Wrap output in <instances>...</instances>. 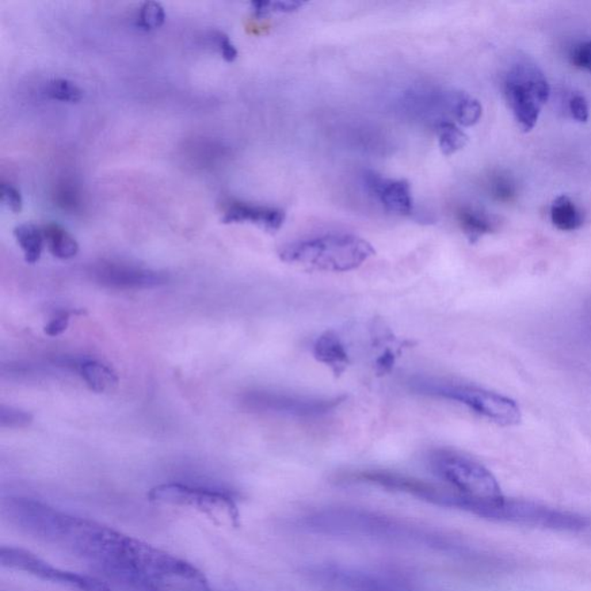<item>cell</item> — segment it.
I'll use <instances>...</instances> for the list:
<instances>
[{"label": "cell", "instance_id": "4", "mask_svg": "<svg viewBox=\"0 0 591 591\" xmlns=\"http://www.w3.org/2000/svg\"><path fill=\"white\" fill-rule=\"evenodd\" d=\"M407 385L411 391L418 394L436 396L463 404L474 413L499 425L513 426L521 422L522 415L518 404L498 393L428 377H410Z\"/></svg>", "mask_w": 591, "mask_h": 591}, {"label": "cell", "instance_id": "29", "mask_svg": "<svg viewBox=\"0 0 591 591\" xmlns=\"http://www.w3.org/2000/svg\"><path fill=\"white\" fill-rule=\"evenodd\" d=\"M213 38H214L216 47L219 49L224 60H227V62H234V60L237 58V48L235 47V44L232 43L230 38H229L226 34L216 32L214 33V35H213Z\"/></svg>", "mask_w": 591, "mask_h": 591}, {"label": "cell", "instance_id": "8", "mask_svg": "<svg viewBox=\"0 0 591 591\" xmlns=\"http://www.w3.org/2000/svg\"><path fill=\"white\" fill-rule=\"evenodd\" d=\"M308 575L331 591H425L387 572L360 571L338 565L312 567Z\"/></svg>", "mask_w": 591, "mask_h": 591}, {"label": "cell", "instance_id": "9", "mask_svg": "<svg viewBox=\"0 0 591 591\" xmlns=\"http://www.w3.org/2000/svg\"><path fill=\"white\" fill-rule=\"evenodd\" d=\"M148 499L162 505L190 507L201 513L216 516L226 513L232 520L238 518V506L234 494L209 487L191 486L186 484L169 483L152 487Z\"/></svg>", "mask_w": 591, "mask_h": 591}, {"label": "cell", "instance_id": "14", "mask_svg": "<svg viewBox=\"0 0 591 591\" xmlns=\"http://www.w3.org/2000/svg\"><path fill=\"white\" fill-rule=\"evenodd\" d=\"M319 363L325 364L335 377H341L350 365V356L345 343L334 330H326L316 338L312 349Z\"/></svg>", "mask_w": 591, "mask_h": 591}, {"label": "cell", "instance_id": "1", "mask_svg": "<svg viewBox=\"0 0 591 591\" xmlns=\"http://www.w3.org/2000/svg\"><path fill=\"white\" fill-rule=\"evenodd\" d=\"M14 525L131 591H215L192 564L91 518L28 498L4 505Z\"/></svg>", "mask_w": 591, "mask_h": 591}, {"label": "cell", "instance_id": "22", "mask_svg": "<svg viewBox=\"0 0 591 591\" xmlns=\"http://www.w3.org/2000/svg\"><path fill=\"white\" fill-rule=\"evenodd\" d=\"M482 105L476 98L470 95L460 93L455 108H454V117L457 123L467 126V128L478 124L482 117Z\"/></svg>", "mask_w": 591, "mask_h": 591}, {"label": "cell", "instance_id": "13", "mask_svg": "<svg viewBox=\"0 0 591 591\" xmlns=\"http://www.w3.org/2000/svg\"><path fill=\"white\" fill-rule=\"evenodd\" d=\"M284 221L285 213L280 208L243 204V202L230 206L222 217V222L226 224L247 222L269 232L280 230Z\"/></svg>", "mask_w": 591, "mask_h": 591}, {"label": "cell", "instance_id": "24", "mask_svg": "<svg viewBox=\"0 0 591 591\" xmlns=\"http://www.w3.org/2000/svg\"><path fill=\"white\" fill-rule=\"evenodd\" d=\"M303 5V2H296V0H280V2L258 0V2L251 3L252 9H253V12L257 17H266L269 13L296 12Z\"/></svg>", "mask_w": 591, "mask_h": 591}, {"label": "cell", "instance_id": "7", "mask_svg": "<svg viewBox=\"0 0 591 591\" xmlns=\"http://www.w3.org/2000/svg\"><path fill=\"white\" fill-rule=\"evenodd\" d=\"M0 564L9 570L22 572L72 591H113L108 583L100 578L60 570L21 548H0Z\"/></svg>", "mask_w": 591, "mask_h": 591}, {"label": "cell", "instance_id": "3", "mask_svg": "<svg viewBox=\"0 0 591 591\" xmlns=\"http://www.w3.org/2000/svg\"><path fill=\"white\" fill-rule=\"evenodd\" d=\"M375 253L371 244L358 236L328 234L288 244L278 255L285 264L304 269L345 273L358 268Z\"/></svg>", "mask_w": 591, "mask_h": 591}, {"label": "cell", "instance_id": "23", "mask_svg": "<svg viewBox=\"0 0 591 591\" xmlns=\"http://www.w3.org/2000/svg\"><path fill=\"white\" fill-rule=\"evenodd\" d=\"M166 21V11L158 2H146L140 6L136 15V26L143 30H152L161 27Z\"/></svg>", "mask_w": 591, "mask_h": 591}, {"label": "cell", "instance_id": "30", "mask_svg": "<svg viewBox=\"0 0 591 591\" xmlns=\"http://www.w3.org/2000/svg\"><path fill=\"white\" fill-rule=\"evenodd\" d=\"M570 110L574 120L585 123L589 118V106L585 97L582 95H574L570 101Z\"/></svg>", "mask_w": 591, "mask_h": 591}, {"label": "cell", "instance_id": "6", "mask_svg": "<svg viewBox=\"0 0 591 591\" xmlns=\"http://www.w3.org/2000/svg\"><path fill=\"white\" fill-rule=\"evenodd\" d=\"M503 95L518 128L529 132L535 128L541 109L550 97V85L537 65L524 60L507 74Z\"/></svg>", "mask_w": 591, "mask_h": 591}, {"label": "cell", "instance_id": "20", "mask_svg": "<svg viewBox=\"0 0 591 591\" xmlns=\"http://www.w3.org/2000/svg\"><path fill=\"white\" fill-rule=\"evenodd\" d=\"M438 139L442 154L451 156L463 150L468 143L466 133L457 128L451 121H441L436 125Z\"/></svg>", "mask_w": 591, "mask_h": 591}, {"label": "cell", "instance_id": "15", "mask_svg": "<svg viewBox=\"0 0 591 591\" xmlns=\"http://www.w3.org/2000/svg\"><path fill=\"white\" fill-rule=\"evenodd\" d=\"M457 219L463 234L472 244L478 243L484 236L494 234L502 223L499 216L475 207L461 209Z\"/></svg>", "mask_w": 591, "mask_h": 591}, {"label": "cell", "instance_id": "11", "mask_svg": "<svg viewBox=\"0 0 591 591\" xmlns=\"http://www.w3.org/2000/svg\"><path fill=\"white\" fill-rule=\"evenodd\" d=\"M364 184L383 207L392 214L409 216L414 212L413 193L409 183L404 179H387L373 171L363 176Z\"/></svg>", "mask_w": 591, "mask_h": 591}, {"label": "cell", "instance_id": "17", "mask_svg": "<svg viewBox=\"0 0 591 591\" xmlns=\"http://www.w3.org/2000/svg\"><path fill=\"white\" fill-rule=\"evenodd\" d=\"M44 232L45 244L53 257L68 261L74 258L79 252V244L74 236L68 234L59 224L49 223L42 228Z\"/></svg>", "mask_w": 591, "mask_h": 591}, {"label": "cell", "instance_id": "19", "mask_svg": "<svg viewBox=\"0 0 591 591\" xmlns=\"http://www.w3.org/2000/svg\"><path fill=\"white\" fill-rule=\"evenodd\" d=\"M551 221L562 231L577 230L583 224L582 212L567 196L556 198L551 206Z\"/></svg>", "mask_w": 591, "mask_h": 591}, {"label": "cell", "instance_id": "21", "mask_svg": "<svg viewBox=\"0 0 591 591\" xmlns=\"http://www.w3.org/2000/svg\"><path fill=\"white\" fill-rule=\"evenodd\" d=\"M43 93L51 100L76 103L82 98V90L74 82L67 79L49 80L44 85Z\"/></svg>", "mask_w": 591, "mask_h": 591}, {"label": "cell", "instance_id": "26", "mask_svg": "<svg viewBox=\"0 0 591 591\" xmlns=\"http://www.w3.org/2000/svg\"><path fill=\"white\" fill-rule=\"evenodd\" d=\"M492 196L498 200H510L516 196V183L507 175L499 174L490 183Z\"/></svg>", "mask_w": 591, "mask_h": 591}, {"label": "cell", "instance_id": "27", "mask_svg": "<svg viewBox=\"0 0 591 591\" xmlns=\"http://www.w3.org/2000/svg\"><path fill=\"white\" fill-rule=\"evenodd\" d=\"M0 198H2L3 204L10 211L13 213H20L22 211L24 200H22L20 191L15 188L14 185L10 184V183H3L2 186H0Z\"/></svg>", "mask_w": 591, "mask_h": 591}, {"label": "cell", "instance_id": "28", "mask_svg": "<svg viewBox=\"0 0 591 591\" xmlns=\"http://www.w3.org/2000/svg\"><path fill=\"white\" fill-rule=\"evenodd\" d=\"M74 314V312H59V314L57 315L55 318L51 319L48 325L44 327V333L51 338L58 337V335L63 334L64 331L67 330L68 325H70L71 315Z\"/></svg>", "mask_w": 591, "mask_h": 591}, {"label": "cell", "instance_id": "10", "mask_svg": "<svg viewBox=\"0 0 591 591\" xmlns=\"http://www.w3.org/2000/svg\"><path fill=\"white\" fill-rule=\"evenodd\" d=\"M345 398H316L273 391H253L243 396L246 409L257 413L289 416L296 418H318L331 413Z\"/></svg>", "mask_w": 591, "mask_h": 591}, {"label": "cell", "instance_id": "31", "mask_svg": "<svg viewBox=\"0 0 591 591\" xmlns=\"http://www.w3.org/2000/svg\"><path fill=\"white\" fill-rule=\"evenodd\" d=\"M572 62L575 66L585 68L591 72V41L579 44L574 49Z\"/></svg>", "mask_w": 591, "mask_h": 591}, {"label": "cell", "instance_id": "16", "mask_svg": "<svg viewBox=\"0 0 591 591\" xmlns=\"http://www.w3.org/2000/svg\"><path fill=\"white\" fill-rule=\"evenodd\" d=\"M75 369L85 381L90 391L108 393L114 390L118 385L117 373L110 366L100 361L82 360L75 363Z\"/></svg>", "mask_w": 591, "mask_h": 591}, {"label": "cell", "instance_id": "12", "mask_svg": "<svg viewBox=\"0 0 591 591\" xmlns=\"http://www.w3.org/2000/svg\"><path fill=\"white\" fill-rule=\"evenodd\" d=\"M94 276L101 284L114 289H151L166 284V274L138 267L105 264L94 269Z\"/></svg>", "mask_w": 591, "mask_h": 591}, {"label": "cell", "instance_id": "5", "mask_svg": "<svg viewBox=\"0 0 591 591\" xmlns=\"http://www.w3.org/2000/svg\"><path fill=\"white\" fill-rule=\"evenodd\" d=\"M429 466L448 487L472 501L491 502L503 498L494 476L471 457L449 449H436L430 453Z\"/></svg>", "mask_w": 591, "mask_h": 591}, {"label": "cell", "instance_id": "18", "mask_svg": "<svg viewBox=\"0 0 591 591\" xmlns=\"http://www.w3.org/2000/svg\"><path fill=\"white\" fill-rule=\"evenodd\" d=\"M13 232L15 239L24 251L25 261L28 264H36L45 245L43 229L33 223H24L15 227Z\"/></svg>", "mask_w": 591, "mask_h": 591}, {"label": "cell", "instance_id": "2", "mask_svg": "<svg viewBox=\"0 0 591 591\" xmlns=\"http://www.w3.org/2000/svg\"><path fill=\"white\" fill-rule=\"evenodd\" d=\"M300 528L320 535L356 537L384 543L428 545L444 548V536L429 530L404 525L394 517L377 516L356 509H330L315 510L299 518Z\"/></svg>", "mask_w": 591, "mask_h": 591}, {"label": "cell", "instance_id": "25", "mask_svg": "<svg viewBox=\"0 0 591 591\" xmlns=\"http://www.w3.org/2000/svg\"><path fill=\"white\" fill-rule=\"evenodd\" d=\"M33 423V415L12 407H0V425L2 428H27Z\"/></svg>", "mask_w": 591, "mask_h": 591}]
</instances>
